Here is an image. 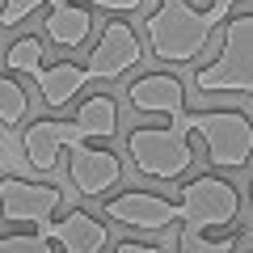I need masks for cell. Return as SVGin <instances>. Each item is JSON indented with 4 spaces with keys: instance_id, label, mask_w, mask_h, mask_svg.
I'll return each mask as SVG.
<instances>
[{
    "instance_id": "cell-8",
    "label": "cell",
    "mask_w": 253,
    "mask_h": 253,
    "mask_svg": "<svg viewBox=\"0 0 253 253\" xmlns=\"http://www.w3.org/2000/svg\"><path fill=\"white\" fill-rule=\"evenodd\" d=\"M72 161H68V173H72V186L81 190L84 199H101L106 190H114L123 181V161L106 148H93V144H76L68 148Z\"/></svg>"
},
{
    "instance_id": "cell-2",
    "label": "cell",
    "mask_w": 253,
    "mask_h": 253,
    "mask_svg": "<svg viewBox=\"0 0 253 253\" xmlns=\"http://www.w3.org/2000/svg\"><path fill=\"white\" fill-rule=\"evenodd\" d=\"M139 38L135 30L126 26V21H106V30L97 34V42H93L89 51V63L84 68H76V63H55V68H30V76H34L38 93H42L46 110H63L68 101L76 97V93L84 89V84H97V81H114V76H123L126 68H135L139 63Z\"/></svg>"
},
{
    "instance_id": "cell-7",
    "label": "cell",
    "mask_w": 253,
    "mask_h": 253,
    "mask_svg": "<svg viewBox=\"0 0 253 253\" xmlns=\"http://www.w3.org/2000/svg\"><path fill=\"white\" fill-rule=\"evenodd\" d=\"M63 203V190L59 186H38V181H26V177H0V219L9 224H51V215L59 211Z\"/></svg>"
},
{
    "instance_id": "cell-4",
    "label": "cell",
    "mask_w": 253,
    "mask_h": 253,
    "mask_svg": "<svg viewBox=\"0 0 253 253\" xmlns=\"http://www.w3.org/2000/svg\"><path fill=\"white\" fill-rule=\"evenodd\" d=\"M114 131H118V106L114 97L97 93L81 106L76 118H38L26 131V161L38 173H55L63 148L89 144V139H110Z\"/></svg>"
},
{
    "instance_id": "cell-5",
    "label": "cell",
    "mask_w": 253,
    "mask_h": 253,
    "mask_svg": "<svg viewBox=\"0 0 253 253\" xmlns=\"http://www.w3.org/2000/svg\"><path fill=\"white\" fill-rule=\"evenodd\" d=\"M144 34H148V51L161 63H194L211 42L199 9L190 0H156L152 17L144 21Z\"/></svg>"
},
{
    "instance_id": "cell-18",
    "label": "cell",
    "mask_w": 253,
    "mask_h": 253,
    "mask_svg": "<svg viewBox=\"0 0 253 253\" xmlns=\"http://www.w3.org/2000/svg\"><path fill=\"white\" fill-rule=\"evenodd\" d=\"M249 207H253V186H249Z\"/></svg>"
},
{
    "instance_id": "cell-17",
    "label": "cell",
    "mask_w": 253,
    "mask_h": 253,
    "mask_svg": "<svg viewBox=\"0 0 253 253\" xmlns=\"http://www.w3.org/2000/svg\"><path fill=\"white\" fill-rule=\"evenodd\" d=\"M114 253H161V249H156V245H139V241H123Z\"/></svg>"
},
{
    "instance_id": "cell-14",
    "label": "cell",
    "mask_w": 253,
    "mask_h": 253,
    "mask_svg": "<svg viewBox=\"0 0 253 253\" xmlns=\"http://www.w3.org/2000/svg\"><path fill=\"white\" fill-rule=\"evenodd\" d=\"M42 63V34H26L9 46V68L13 72H30Z\"/></svg>"
},
{
    "instance_id": "cell-16",
    "label": "cell",
    "mask_w": 253,
    "mask_h": 253,
    "mask_svg": "<svg viewBox=\"0 0 253 253\" xmlns=\"http://www.w3.org/2000/svg\"><path fill=\"white\" fill-rule=\"evenodd\" d=\"M241 4V0H207V9H199V17H203V30L207 34H215L219 26H224L228 17H232V9Z\"/></svg>"
},
{
    "instance_id": "cell-6",
    "label": "cell",
    "mask_w": 253,
    "mask_h": 253,
    "mask_svg": "<svg viewBox=\"0 0 253 253\" xmlns=\"http://www.w3.org/2000/svg\"><path fill=\"white\" fill-rule=\"evenodd\" d=\"M199 93H253V13H232L224 21V42L211 63L194 72Z\"/></svg>"
},
{
    "instance_id": "cell-12",
    "label": "cell",
    "mask_w": 253,
    "mask_h": 253,
    "mask_svg": "<svg viewBox=\"0 0 253 253\" xmlns=\"http://www.w3.org/2000/svg\"><path fill=\"white\" fill-rule=\"evenodd\" d=\"M55 9V4H76V0H4L0 4V26H21V21L30 17L34 9ZM89 4H97V9H110V13H139V0H89Z\"/></svg>"
},
{
    "instance_id": "cell-10",
    "label": "cell",
    "mask_w": 253,
    "mask_h": 253,
    "mask_svg": "<svg viewBox=\"0 0 253 253\" xmlns=\"http://www.w3.org/2000/svg\"><path fill=\"white\" fill-rule=\"evenodd\" d=\"M38 236H46L51 245H63V253H101L110 241V228L101 219H93L89 211H68L63 219L42 224Z\"/></svg>"
},
{
    "instance_id": "cell-1",
    "label": "cell",
    "mask_w": 253,
    "mask_h": 253,
    "mask_svg": "<svg viewBox=\"0 0 253 253\" xmlns=\"http://www.w3.org/2000/svg\"><path fill=\"white\" fill-rule=\"evenodd\" d=\"M126 97L139 114H169V126H135L126 135V152L139 177L148 181H177L194 165L186 139L199 131L211 148V165L219 169H245L253 156V123L241 110H186V89L169 72H144L126 84Z\"/></svg>"
},
{
    "instance_id": "cell-3",
    "label": "cell",
    "mask_w": 253,
    "mask_h": 253,
    "mask_svg": "<svg viewBox=\"0 0 253 253\" xmlns=\"http://www.w3.org/2000/svg\"><path fill=\"white\" fill-rule=\"evenodd\" d=\"M236 211H241V190L232 181L215 177V173L186 181L177 199V219L186 224L177 253H236L241 249L236 232H228L224 241H203V232H211V228H228L236 219Z\"/></svg>"
},
{
    "instance_id": "cell-9",
    "label": "cell",
    "mask_w": 253,
    "mask_h": 253,
    "mask_svg": "<svg viewBox=\"0 0 253 253\" xmlns=\"http://www.w3.org/2000/svg\"><path fill=\"white\" fill-rule=\"evenodd\" d=\"M106 219H118V224L139 228V232H161V228H169L177 219V203L148 194V190H131V194L106 199Z\"/></svg>"
},
{
    "instance_id": "cell-15",
    "label": "cell",
    "mask_w": 253,
    "mask_h": 253,
    "mask_svg": "<svg viewBox=\"0 0 253 253\" xmlns=\"http://www.w3.org/2000/svg\"><path fill=\"white\" fill-rule=\"evenodd\" d=\"M0 253H51V241L38 232H17V236H0Z\"/></svg>"
},
{
    "instance_id": "cell-13",
    "label": "cell",
    "mask_w": 253,
    "mask_h": 253,
    "mask_svg": "<svg viewBox=\"0 0 253 253\" xmlns=\"http://www.w3.org/2000/svg\"><path fill=\"white\" fill-rule=\"evenodd\" d=\"M26 110H30L26 89H21L13 76H0V123H4V126H17L21 118H26Z\"/></svg>"
},
{
    "instance_id": "cell-11",
    "label": "cell",
    "mask_w": 253,
    "mask_h": 253,
    "mask_svg": "<svg viewBox=\"0 0 253 253\" xmlns=\"http://www.w3.org/2000/svg\"><path fill=\"white\" fill-rule=\"evenodd\" d=\"M89 34H93L89 9H76V4H55L51 17H46V42H51V46L72 51V46H84V38H89Z\"/></svg>"
}]
</instances>
